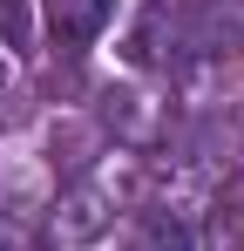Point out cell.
I'll return each instance as SVG.
<instances>
[{
    "mask_svg": "<svg viewBox=\"0 0 244 251\" xmlns=\"http://www.w3.org/2000/svg\"><path fill=\"white\" fill-rule=\"evenodd\" d=\"M109 21H116V0H48V27L61 48H88Z\"/></svg>",
    "mask_w": 244,
    "mask_h": 251,
    "instance_id": "1",
    "label": "cell"
},
{
    "mask_svg": "<svg viewBox=\"0 0 244 251\" xmlns=\"http://www.w3.org/2000/svg\"><path fill=\"white\" fill-rule=\"evenodd\" d=\"M122 251H190V224L170 217V210H143V217L129 224Z\"/></svg>",
    "mask_w": 244,
    "mask_h": 251,
    "instance_id": "2",
    "label": "cell"
}]
</instances>
